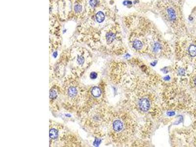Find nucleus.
<instances>
[{
    "label": "nucleus",
    "instance_id": "obj_1",
    "mask_svg": "<svg viewBox=\"0 0 196 147\" xmlns=\"http://www.w3.org/2000/svg\"><path fill=\"white\" fill-rule=\"evenodd\" d=\"M157 8L163 18L177 34L183 30L182 10L179 0H159Z\"/></svg>",
    "mask_w": 196,
    "mask_h": 147
},
{
    "label": "nucleus",
    "instance_id": "obj_2",
    "mask_svg": "<svg viewBox=\"0 0 196 147\" xmlns=\"http://www.w3.org/2000/svg\"><path fill=\"white\" fill-rule=\"evenodd\" d=\"M136 103L138 109L143 112H148L151 108L150 99L146 97H140L137 100Z\"/></svg>",
    "mask_w": 196,
    "mask_h": 147
},
{
    "label": "nucleus",
    "instance_id": "obj_3",
    "mask_svg": "<svg viewBox=\"0 0 196 147\" xmlns=\"http://www.w3.org/2000/svg\"><path fill=\"white\" fill-rule=\"evenodd\" d=\"M78 93V89L76 86H69L67 89V94L70 98H75Z\"/></svg>",
    "mask_w": 196,
    "mask_h": 147
},
{
    "label": "nucleus",
    "instance_id": "obj_4",
    "mask_svg": "<svg viewBox=\"0 0 196 147\" xmlns=\"http://www.w3.org/2000/svg\"><path fill=\"white\" fill-rule=\"evenodd\" d=\"M91 94L94 98H98L102 95V90L99 87L94 86L91 90Z\"/></svg>",
    "mask_w": 196,
    "mask_h": 147
},
{
    "label": "nucleus",
    "instance_id": "obj_5",
    "mask_svg": "<svg viewBox=\"0 0 196 147\" xmlns=\"http://www.w3.org/2000/svg\"><path fill=\"white\" fill-rule=\"evenodd\" d=\"M76 62L80 67H83L85 62V58L84 55L81 54H78L76 57Z\"/></svg>",
    "mask_w": 196,
    "mask_h": 147
},
{
    "label": "nucleus",
    "instance_id": "obj_6",
    "mask_svg": "<svg viewBox=\"0 0 196 147\" xmlns=\"http://www.w3.org/2000/svg\"><path fill=\"white\" fill-rule=\"evenodd\" d=\"M58 136V131L57 129L52 128L50 130V137L52 139H57Z\"/></svg>",
    "mask_w": 196,
    "mask_h": 147
},
{
    "label": "nucleus",
    "instance_id": "obj_7",
    "mask_svg": "<svg viewBox=\"0 0 196 147\" xmlns=\"http://www.w3.org/2000/svg\"><path fill=\"white\" fill-rule=\"evenodd\" d=\"M57 96H58V94H57V91H55V89H52L50 91V99L54 100L57 98Z\"/></svg>",
    "mask_w": 196,
    "mask_h": 147
},
{
    "label": "nucleus",
    "instance_id": "obj_8",
    "mask_svg": "<svg viewBox=\"0 0 196 147\" xmlns=\"http://www.w3.org/2000/svg\"><path fill=\"white\" fill-rule=\"evenodd\" d=\"M97 73L95 72H92L91 73H90V79H92V80H95V79H97Z\"/></svg>",
    "mask_w": 196,
    "mask_h": 147
},
{
    "label": "nucleus",
    "instance_id": "obj_9",
    "mask_svg": "<svg viewBox=\"0 0 196 147\" xmlns=\"http://www.w3.org/2000/svg\"><path fill=\"white\" fill-rule=\"evenodd\" d=\"M194 85H195V86H196V77H195V79H194Z\"/></svg>",
    "mask_w": 196,
    "mask_h": 147
}]
</instances>
